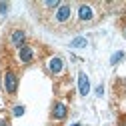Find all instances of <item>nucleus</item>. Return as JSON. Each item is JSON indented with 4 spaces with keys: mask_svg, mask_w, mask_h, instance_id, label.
Listing matches in <instances>:
<instances>
[{
    "mask_svg": "<svg viewBox=\"0 0 126 126\" xmlns=\"http://www.w3.org/2000/svg\"><path fill=\"white\" fill-rule=\"evenodd\" d=\"M122 58H124V52H116V54H112V58H110V64H118Z\"/></svg>",
    "mask_w": 126,
    "mask_h": 126,
    "instance_id": "obj_11",
    "label": "nucleus"
},
{
    "mask_svg": "<svg viewBox=\"0 0 126 126\" xmlns=\"http://www.w3.org/2000/svg\"><path fill=\"white\" fill-rule=\"evenodd\" d=\"M60 4H62V2H58V0H50V2H42V6H44V8H50V10H56Z\"/></svg>",
    "mask_w": 126,
    "mask_h": 126,
    "instance_id": "obj_10",
    "label": "nucleus"
},
{
    "mask_svg": "<svg viewBox=\"0 0 126 126\" xmlns=\"http://www.w3.org/2000/svg\"><path fill=\"white\" fill-rule=\"evenodd\" d=\"M24 42H26V32L22 28H16V30H12V34H10V46L12 48H22L24 46Z\"/></svg>",
    "mask_w": 126,
    "mask_h": 126,
    "instance_id": "obj_4",
    "label": "nucleus"
},
{
    "mask_svg": "<svg viewBox=\"0 0 126 126\" xmlns=\"http://www.w3.org/2000/svg\"><path fill=\"white\" fill-rule=\"evenodd\" d=\"M6 10H8V4H6V2H0V12L6 14Z\"/></svg>",
    "mask_w": 126,
    "mask_h": 126,
    "instance_id": "obj_14",
    "label": "nucleus"
},
{
    "mask_svg": "<svg viewBox=\"0 0 126 126\" xmlns=\"http://www.w3.org/2000/svg\"><path fill=\"white\" fill-rule=\"evenodd\" d=\"M78 20L80 22H92L94 20V8L90 4H80L78 6Z\"/></svg>",
    "mask_w": 126,
    "mask_h": 126,
    "instance_id": "obj_5",
    "label": "nucleus"
},
{
    "mask_svg": "<svg viewBox=\"0 0 126 126\" xmlns=\"http://www.w3.org/2000/svg\"><path fill=\"white\" fill-rule=\"evenodd\" d=\"M2 86H4V92L10 94V96H14L18 90V76L14 70H6L4 76H2Z\"/></svg>",
    "mask_w": 126,
    "mask_h": 126,
    "instance_id": "obj_1",
    "label": "nucleus"
},
{
    "mask_svg": "<svg viewBox=\"0 0 126 126\" xmlns=\"http://www.w3.org/2000/svg\"><path fill=\"white\" fill-rule=\"evenodd\" d=\"M120 126H126V116H122V118H120Z\"/></svg>",
    "mask_w": 126,
    "mask_h": 126,
    "instance_id": "obj_16",
    "label": "nucleus"
},
{
    "mask_svg": "<svg viewBox=\"0 0 126 126\" xmlns=\"http://www.w3.org/2000/svg\"><path fill=\"white\" fill-rule=\"evenodd\" d=\"M48 66H50V72H52L54 76H58L62 70H64V60H62L60 56H52V58L48 60Z\"/></svg>",
    "mask_w": 126,
    "mask_h": 126,
    "instance_id": "obj_6",
    "label": "nucleus"
},
{
    "mask_svg": "<svg viewBox=\"0 0 126 126\" xmlns=\"http://www.w3.org/2000/svg\"><path fill=\"white\" fill-rule=\"evenodd\" d=\"M0 126H10V118L6 114H0Z\"/></svg>",
    "mask_w": 126,
    "mask_h": 126,
    "instance_id": "obj_12",
    "label": "nucleus"
},
{
    "mask_svg": "<svg viewBox=\"0 0 126 126\" xmlns=\"http://www.w3.org/2000/svg\"><path fill=\"white\" fill-rule=\"evenodd\" d=\"M72 16V6L70 4H60L54 12H52V22L54 24H66Z\"/></svg>",
    "mask_w": 126,
    "mask_h": 126,
    "instance_id": "obj_2",
    "label": "nucleus"
},
{
    "mask_svg": "<svg viewBox=\"0 0 126 126\" xmlns=\"http://www.w3.org/2000/svg\"><path fill=\"white\" fill-rule=\"evenodd\" d=\"M124 36H126V28H124Z\"/></svg>",
    "mask_w": 126,
    "mask_h": 126,
    "instance_id": "obj_17",
    "label": "nucleus"
},
{
    "mask_svg": "<svg viewBox=\"0 0 126 126\" xmlns=\"http://www.w3.org/2000/svg\"><path fill=\"white\" fill-rule=\"evenodd\" d=\"M66 114H68L66 104H62V102L54 104V108H52V120H64V118H66Z\"/></svg>",
    "mask_w": 126,
    "mask_h": 126,
    "instance_id": "obj_8",
    "label": "nucleus"
},
{
    "mask_svg": "<svg viewBox=\"0 0 126 126\" xmlns=\"http://www.w3.org/2000/svg\"><path fill=\"white\" fill-rule=\"evenodd\" d=\"M96 94H98V96H102V94H104V86H102V84L96 88Z\"/></svg>",
    "mask_w": 126,
    "mask_h": 126,
    "instance_id": "obj_15",
    "label": "nucleus"
},
{
    "mask_svg": "<svg viewBox=\"0 0 126 126\" xmlns=\"http://www.w3.org/2000/svg\"><path fill=\"white\" fill-rule=\"evenodd\" d=\"M78 90H80L82 96H86V94L90 92V82H88L86 72H78Z\"/></svg>",
    "mask_w": 126,
    "mask_h": 126,
    "instance_id": "obj_7",
    "label": "nucleus"
},
{
    "mask_svg": "<svg viewBox=\"0 0 126 126\" xmlns=\"http://www.w3.org/2000/svg\"><path fill=\"white\" fill-rule=\"evenodd\" d=\"M20 114H24V106H14V116H20Z\"/></svg>",
    "mask_w": 126,
    "mask_h": 126,
    "instance_id": "obj_13",
    "label": "nucleus"
},
{
    "mask_svg": "<svg viewBox=\"0 0 126 126\" xmlns=\"http://www.w3.org/2000/svg\"><path fill=\"white\" fill-rule=\"evenodd\" d=\"M18 60H20V64H32V62L36 60L34 48H32V46H28V44H24L22 48L18 50Z\"/></svg>",
    "mask_w": 126,
    "mask_h": 126,
    "instance_id": "obj_3",
    "label": "nucleus"
},
{
    "mask_svg": "<svg viewBox=\"0 0 126 126\" xmlns=\"http://www.w3.org/2000/svg\"><path fill=\"white\" fill-rule=\"evenodd\" d=\"M86 44H88V40H86V38H74V40L70 42L72 48H84Z\"/></svg>",
    "mask_w": 126,
    "mask_h": 126,
    "instance_id": "obj_9",
    "label": "nucleus"
}]
</instances>
